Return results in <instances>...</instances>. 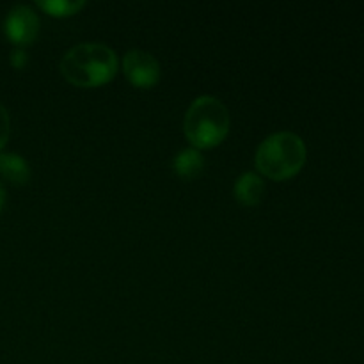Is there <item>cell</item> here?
<instances>
[{
	"instance_id": "6",
	"label": "cell",
	"mask_w": 364,
	"mask_h": 364,
	"mask_svg": "<svg viewBox=\"0 0 364 364\" xmlns=\"http://www.w3.org/2000/svg\"><path fill=\"white\" fill-rule=\"evenodd\" d=\"M235 199L240 205L255 206L262 201L265 185L263 180L256 173H244L237 181H235Z\"/></svg>"
},
{
	"instance_id": "8",
	"label": "cell",
	"mask_w": 364,
	"mask_h": 364,
	"mask_svg": "<svg viewBox=\"0 0 364 364\" xmlns=\"http://www.w3.org/2000/svg\"><path fill=\"white\" fill-rule=\"evenodd\" d=\"M203 169H205V159L194 148L181 149L174 159V171H176L178 176L185 178V180L198 178L203 173Z\"/></svg>"
},
{
	"instance_id": "5",
	"label": "cell",
	"mask_w": 364,
	"mask_h": 364,
	"mask_svg": "<svg viewBox=\"0 0 364 364\" xmlns=\"http://www.w3.org/2000/svg\"><path fill=\"white\" fill-rule=\"evenodd\" d=\"M123 71L135 87H153L160 80V64L153 53L130 50L123 59Z\"/></svg>"
},
{
	"instance_id": "12",
	"label": "cell",
	"mask_w": 364,
	"mask_h": 364,
	"mask_svg": "<svg viewBox=\"0 0 364 364\" xmlns=\"http://www.w3.org/2000/svg\"><path fill=\"white\" fill-rule=\"evenodd\" d=\"M4 205H6V188H4L2 181H0V212H2Z\"/></svg>"
},
{
	"instance_id": "1",
	"label": "cell",
	"mask_w": 364,
	"mask_h": 364,
	"mask_svg": "<svg viewBox=\"0 0 364 364\" xmlns=\"http://www.w3.org/2000/svg\"><path fill=\"white\" fill-rule=\"evenodd\" d=\"M60 71L77 87H96L112 80L117 71V55L102 43H80L64 53Z\"/></svg>"
},
{
	"instance_id": "4",
	"label": "cell",
	"mask_w": 364,
	"mask_h": 364,
	"mask_svg": "<svg viewBox=\"0 0 364 364\" xmlns=\"http://www.w3.org/2000/svg\"><path fill=\"white\" fill-rule=\"evenodd\" d=\"M4 32L16 48L31 45L39 32V16L28 6H14L4 21Z\"/></svg>"
},
{
	"instance_id": "3",
	"label": "cell",
	"mask_w": 364,
	"mask_h": 364,
	"mask_svg": "<svg viewBox=\"0 0 364 364\" xmlns=\"http://www.w3.org/2000/svg\"><path fill=\"white\" fill-rule=\"evenodd\" d=\"M183 130L196 148H213L230 130L228 107L215 96H199L185 114Z\"/></svg>"
},
{
	"instance_id": "9",
	"label": "cell",
	"mask_w": 364,
	"mask_h": 364,
	"mask_svg": "<svg viewBox=\"0 0 364 364\" xmlns=\"http://www.w3.org/2000/svg\"><path fill=\"white\" fill-rule=\"evenodd\" d=\"M38 6L48 14H52V16L63 18L71 16L78 9H82L84 2L82 0H41V2H38Z\"/></svg>"
},
{
	"instance_id": "11",
	"label": "cell",
	"mask_w": 364,
	"mask_h": 364,
	"mask_svg": "<svg viewBox=\"0 0 364 364\" xmlns=\"http://www.w3.org/2000/svg\"><path fill=\"white\" fill-rule=\"evenodd\" d=\"M11 66L16 68V70H21V68L27 66L28 63V53L25 52L23 48H14L9 55Z\"/></svg>"
},
{
	"instance_id": "10",
	"label": "cell",
	"mask_w": 364,
	"mask_h": 364,
	"mask_svg": "<svg viewBox=\"0 0 364 364\" xmlns=\"http://www.w3.org/2000/svg\"><path fill=\"white\" fill-rule=\"evenodd\" d=\"M9 134H11L9 112H7V109L4 107V103L0 102V151H2L4 146H6L7 139H9Z\"/></svg>"
},
{
	"instance_id": "7",
	"label": "cell",
	"mask_w": 364,
	"mask_h": 364,
	"mask_svg": "<svg viewBox=\"0 0 364 364\" xmlns=\"http://www.w3.org/2000/svg\"><path fill=\"white\" fill-rule=\"evenodd\" d=\"M0 174L13 185H25L31 180V166L18 153H0Z\"/></svg>"
},
{
	"instance_id": "2",
	"label": "cell",
	"mask_w": 364,
	"mask_h": 364,
	"mask_svg": "<svg viewBox=\"0 0 364 364\" xmlns=\"http://www.w3.org/2000/svg\"><path fill=\"white\" fill-rule=\"evenodd\" d=\"M304 141L294 132H277L269 135L256 151V167L272 180H288L306 164Z\"/></svg>"
}]
</instances>
